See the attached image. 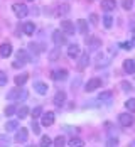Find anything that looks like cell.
Listing matches in <instances>:
<instances>
[{
	"mask_svg": "<svg viewBox=\"0 0 135 147\" xmlns=\"http://www.w3.org/2000/svg\"><path fill=\"white\" fill-rule=\"evenodd\" d=\"M51 78H52L54 81H62V80H66V78H68V71H66V69L52 71V73H51Z\"/></svg>",
	"mask_w": 135,
	"mask_h": 147,
	"instance_id": "ba28073f",
	"label": "cell"
},
{
	"mask_svg": "<svg viewBox=\"0 0 135 147\" xmlns=\"http://www.w3.org/2000/svg\"><path fill=\"white\" fill-rule=\"evenodd\" d=\"M14 112H15V107H14V105H9V107L5 108V115H12Z\"/></svg>",
	"mask_w": 135,
	"mask_h": 147,
	"instance_id": "74e56055",
	"label": "cell"
},
{
	"mask_svg": "<svg viewBox=\"0 0 135 147\" xmlns=\"http://www.w3.org/2000/svg\"><path fill=\"white\" fill-rule=\"evenodd\" d=\"M29 2H32V0H29Z\"/></svg>",
	"mask_w": 135,
	"mask_h": 147,
	"instance_id": "f6af8a7d",
	"label": "cell"
},
{
	"mask_svg": "<svg viewBox=\"0 0 135 147\" xmlns=\"http://www.w3.org/2000/svg\"><path fill=\"white\" fill-rule=\"evenodd\" d=\"M27 96H29L27 90H14V91L7 93V98L14 100V102H24V100H27Z\"/></svg>",
	"mask_w": 135,
	"mask_h": 147,
	"instance_id": "6da1fadb",
	"label": "cell"
},
{
	"mask_svg": "<svg viewBox=\"0 0 135 147\" xmlns=\"http://www.w3.org/2000/svg\"><path fill=\"white\" fill-rule=\"evenodd\" d=\"M52 144H54V146H58V147H62V146H66L68 142H66V139H64V137H56V139L52 140Z\"/></svg>",
	"mask_w": 135,
	"mask_h": 147,
	"instance_id": "83f0119b",
	"label": "cell"
},
{
	"mask_svg": "<svg viewBox=\"0 0 135 147\" xmlns=\"http://www.w3.org/2000/svg\"><path fill=\"white\" fill-rule=\"evenodd\" d=\"M132 5H134V0H123V3H122V7H123L125 10H130Z\"/></svg>",
	"mask_w": 135,
	"mask_h": 147,
	"instance_id": "e575fe53",
	"label": "cell"
},
{
	"mask_svg": "<svg viewBox=\"0 0 135 147\" xmlns=\"http://www.w3.org/2000/svg\"><path fill=\"white\" fill-rule=\"evenodd\" d=\"M64 102H66V93H64V91H58V93L54 95V98H52V103L58 105V107H61Z\"/></svg>",
	"mask_w": 135,
	"mask_h": 147,
	"instance_id": "9a60e30c",
	"label": "cell"
},
{
	"mask_svg": "<svg viewBox=\"0 0 135 147\" xmlns=\"http://www.w3.org/2000/svg\"><path fill=\"white\" fill-rule=\"evenodd\" d=\"M5 129H7L9 132H14V130H19V122H17V120H9V122L5 123Z\"/></svg>",
	"mask_w": 135,
	"mask_h": 147,
	"instance_id": "ffe728a7",
	"label": "cell"
},
{
	"mask_svg": "<svg viewBox=\"0 0 135 147\" xmlns=\"http://www.w3.org/2000/svg\"><path fill=\"white\" fill-rule=\"evenodd\" d=\"M118 122H120L122 127H130V125H134V117L130 113H120L118 115Z\"/></svg>",
	"mask_w": 135,
	"mask_h": 147,
	"instance_id": "3957f363",
	"label": "cell"
},
{
	"mask_svg": "<svg viewBox=\"0 0 135 147\" xmlns=\"http://www.w3.org/2000/svg\"><path fill=\"white\" fill-rule=\"evenodd\" d=\"M29 115V108H27V105H22L19 110H17V117L19 118H26Z\"/></svg>",
	"mask_w": 135,
	"mask_h": 147,
	"instance_id": "603a6c76",
	"label": "cell"
},
{
	"mask_svg": "<svg viewBox=\"0 0 135 147\" xmlns=\"http://www.w3.org/2000/svg\"><path fill=\"white\" fill-rule=\"evenodd\" d=\"M59 58V49H52L51 53H49V61H54V59Z\"/></svg>",
	"mask_w": 135,
	"mask_h": 147,
	"instance_id": "1f68e13d",
	"label": "cell"
},
{
	"mask_svg": "<svg viewBox=\"0 0 135 147\" xmlns=\"http://www.w3.org/2000/svg\"><path fill=\"white\" fill-rule=\"evenodd\" d=\"M132 146H134V147H135V142H132Z\"/></svg>",
	"mask_w": 135,
	"mask_h": 147,
	"instance_id": "ee69618b",
	"label": "cell"
},
{
	"mask_svg": "<svg viewBox=\"0 0 135 147\" xmlns=\"http://www.w3.org/2000/svg\"><path fill=\"white\" fill-rule=\"evenodd\" d=\"M122 90H123V91H132V85H130V83H128V81H122Z\"/></svg>",
	"mask_w": 135,
	"mask_h": 147,
	"instance_id": "d590c367",
	"label": "cell"
},
{
	"mask_svg": "<svg viewBox=\"0 0 135 147\" xmlns=\"http://www.w3.org/2000/svg\"><path fill=\"white\" fill-rule=\"evenodd\" d=\"M123 69L128 74H134L135 73V61L134 59H127V61L123 63Z\"/></svg>",
	"mask_w": 135,
	"mask_h": 147,
	"instance_id": "e0dca14e",
	"label": "cell"
},
{
	"mask_svg": "<svg viewBox=\"0 0 135 147\" xmlns=\"http://www.w3.org/2000/svg\"><path fill=\"white\" fill-rule=\"evenodd\" d=\"M106 146H111V147L118 146V140H117V139H108V140H106Z\"/></svg>",
	"mask_w": 135,
	"mask_h": 147,
	"instance_id": "f35d334b",
	"label": "cell"
},
{
	"mask_svg": "<svg viewBox=\"0 0 135 147\" xmlns=\"http://www.w3.org/2000/svg\"><path fill=\"white\" fill-rule=\"evenodd\" d=\"M41 123L44 127H51L54 123V113L52 112H46L44 115H42V118H41Z\"/></svg>",
	"mask_w": 135,
	"mask_h": 147,
	"instance_id": "8992f818",
	"label": "cell"
},
{
	"mask_svg": "<svg viewBox=\"0 0 135 147\" xmlns=\"http://www.w3.org/2000/svg\"><path fill=\"white\" fill-rule=\"evenodd\" d=\"M61 30L64 34H68V36H73L75 34V24L71 20H62L61 22Z\"/></svg>",
	"mask_w": 135,
	"mask_h": 147,
	"instance_id": "277c9868",
	"label": "cell"
},
{
	"mask_svg": "<svg viewBox=\"0 0 135 147\" xmlns=\"http://www.w3.org/2000/svg\"><path fill=\"white\" fill-rule=\"evenodd\" d=\"M90 20L93 22V24H96V20H98V17H96V14H91V15H90Z\"/></svg>",
	"mask_w": 135,
	"mask_h": 147,
	"instance_id": "b9f144b4",
	"label": "cell"
},
{
	"mask_svg": "<svg viewBox=\"0 0 135 147\" xmlns=\"http://www.w3.org/2000/svg\"><path fill=\"white\" fill-rule=\"evenodd\" d=\"M103 26H105L106 29H110V27L113 26V19H111V15L106 14L105 17H103Z\"/></svg>",
	"mask_w": 135,
	"mask_h": 147,
	"instance_id": "4316f807",
	"label": "cell"
},
{
	"mask_svg": "<svg viewBox=\"0 0 135 147\" xmlns=\"http://www.w3.org/2000/svg\"><path fill=\"white\" fill-rule=\"evenodd\" d=\"M120 47H122V49H125V51H130V47H132V42H122Z\"/></svg>",
	"mask_w": 135,
	"mask_h": 147,
	"instance_id": "ab89813d",
	"label": "cell"
},
{
	"mask_svg": "<svg viewBox=\"0 0 135 147\" xmlns=\"http://www.w3.org/2000/svg\"><path fill=\"white\" fill-rule=\"evenodd\" d=\"M15 54H17V59H19L20 63H24V64H26V63H30V56L26 49H19Z\"/></svg>",
	"mask_w": 135,
	"mask_h": 147,
	"instance_id": "30bf717a",
	"label": "cell"
},
{
	"mask_svg": "<svg viewBox=\"0 0 135 147\" xmlns=\"http://www.w3.org/2000/svg\"><path fill=\"white\" fill-rule=\"evenodd\" d=\"M101 9L105 12H113L117 9V2L115 0H101Z\"/></svg>",
	"mask_w": 135,
	"mask_h": 147,
	"instance_id": "52a82bcc",
	"label": "cell"
},
{
	"mask_svg": "<svg viewBox=\"0 0 135 147\" xmlns=\"http://www.w3.org/2000/svg\"><path fill=\"white\" fill-rule=\"evenodd\" d=\"M12 66H14V68H17V69H20V68H22V66H24V63H20V61H19V59H15L14 63H12Z\"/></svg>",
	"mask_w": 135,
	"mask_h": 147,
	"instance_id": "60d3db41",
	"label": "cell"
},
{
	"mask_svg": "<svg viewBox=\"0 0 135 147\" xmlns=\"http://www.w3.org/2000/svg\"><path fill=\"white\" fill-rule=\"evenodd\" d=\"M78 30L81 34H88V24H86V20H83V19L78 20Z\"/></svg>",
	"mask_w": 135,
	"mask_h": 147,
	"instance_id": "7402d4cb",
	"label": "cell"
},
{
	"mask_svg": "<svg viewBox=\"0 0 135 147\" xmlns=\"http://www.w3.org/2000/svg\"><path fill=\"white\" fill-rule=\"evenodd\" d=\"M52 41H54L56 44H64V42H66V37H64L62 30H54V32H52Z\"/></svg>",
	"mask_w": 135,
	"mask_h": 147,
	"instance_id": "4fadbf2b",
	"label": "cell"
},
{
	"mask_svg": "<svg viewBox=\"0 0 135 147\" xmlns=\"http://www.w3.org/2000/svg\"><path fill=\"white\" fill-rule=\"evenodd\" d=\"M27 80H29V76H27V74H19V76L15 78V83H17L19 86H22L24 83H27Z\"/></svg>",
	"mask_w": 135,
	"mask_h": 147,
	"instance_id": "484cf974",
	"label": "cell"
},
{
	"mask_svg": "<svg viewBox=\"0 0 135 147\" xmlns=\"http://www.w3.org/2000/svg\"><path fill=\"white\" fill-rule=\"evenodd\" d=\"M111 91H103V93H100L98 95V102H110L111 100Z\"/></svg>",
	"mask_w": 135,
	"mask_h": 147,
	"instance_id": "cb8c5ba5",
	"label": "cell"
},
{
	"mask_svg": "<svg viewBox=\"0 0 135 147\" xmlns=\"http://www.w3.org/2000/svg\"><path fill=\"white\" fill-rule=\"evenodd\" d=\"M32 132L37 134V135L41 134V127H39V123H37V120H36V118H34V122H32Z\"/></svg>",
	"mask_w": 135,
	"mask_h": 147,
	"instance_id": "836d02e7",
	"label": "cell"
},
{
	"mask_svg": "<svg viewBox=\"0 0 135 147\" xmlns=\"http://www.w3.org/2000/svg\"><path fill=\"white\" fill-rule=\"evenodd\" d=\"M41 115H42V108H41V107H36V108L32 110V117H34V118H39Z\"/></svg>",
	"mask_w": 135,
	"mask_h": 147,
	"instance_id": "d6a6232c",
	"label": "cell"
},
{
	"mask_svg": "<svg viewBox=\"0 0 135 147\" xmlns=\"http://www.w3.org/2000/svg\"><path fill=\"white\" fill-rule=\"evenodd\" d=\"M29 49L34 53V54H39V53H42V51H44V46H42V44H37V42H30Z\"/></svg>",
	"mask_w": 135,
	"mask_h": 147,
	"instance_id": "d6986e66",
	"label": "cell"
},
{
	"mask_svg": "<svg viewBox=\"0 0 135 147\" xmlns=\"http://www.w3.org/2000/svg\"><path fill=\"white\" fill-rule=\"evenodd\" d=\"M88 64H90V54H88V53H83L81 58H79V63H78V68H79V69H85Z\"/></svg>",
	"mask_w": 135,
	"mask_h": 147,
	"instance_id": "2e32d148",
	"label": "cell"
},
{
	"mask_svg": "<svg viewBox=\"0 0 135 147\" xmlns=\"http://www.w3.org/2000/svg\"><path fill=\"white\" fill-rule=\"evenodd\" d=\"M130 42H132V46H135V36H132V41Z\"/></svg>",
	"mask_w": 135,
	"mask_h": 147,
	"instance_id": "7bdbcfd3",
	"label": "cell"
},
{
	"mask_svg": "<svg viewBox=\"0 0 135 147\" xmlns=\"http://www.w3.org/2000/svg\"><path fill=\"white\" fill-rule=\"evenodd\" d=\"M79 54H81V49H79L78 44H69L68 46V56H69V58L75 59V58H78Z\"/></svg>",
	"mask_w": 135,
	"mask_h": 147,
	"instance_id": "9c48e42d",
	"label": "cell"
},
{
	"mask_svg": "<svg viewBox=\"0 0 135 147\" xmlns=\"http://www.w3.org/2000/svg\"><path fill=\"white\" fill-rule=\"evenodd\" d=\"M100 86H101V80H100V78H91L90 81L86 83L85 90H86V91H95V90H98Z\"/></svg>",
	"mask_w": 135,
	"mask_h": 147,
	"instance_id": "5b68a950",
	"label": "cell"
},
{
	"mask_svg": "<svg viewBox=\"0 0 135 147\" xmlns=\"http://www.w3.org/2000/svg\"><path fill=\"white\" fill-rule=\"evenodd\" d=\"M68 146L69 147H81L83 146V140H81V139H71V140L68 142Z\"/></svg>",
	"mask_w": 135,
	"mask_h": 147,
	"instance_id": "4dcf8cb0",
	"label": "cell"
},
{
	"mask_svg": "<svg viewBox=\"0 0 135 147\" xmlns=\"http://www.w3.org/2000/svg\"><path fill=\"white\" fill-rule=\"evenodd\" d=\"M88 46H90V49H100L101 47V41L98 37H91V39H88Z\"/></svg>",
	"mask_w": 135,
	"mask_h": 147,
	"instance_id": "ac0fdd59",
	"label": "cell"
},
{
	"mask_svg": "<svg viewBox=\"0 0 135 147\" xmlns=\"http://www.w3.org/2000/svg\"><path fill=\"white\" fill-rule=\"evenodd\" d=\"M66 12H69V7H68V5H64V3H61L59 7H58V10H56V14H58V15H64Z\"/></svg>",
	"mask_w": 135,
	"mask_h": 147,
	"instance_id": "f1b7e54d",
	"label": "cell"
},
{
	"mask_svg": "<svg viewBox=\"0 0 135 147\" xmlns=\"http://www.w3.org/2000/svg\"><path fill=\"white\" fill-rule=\"evenodd\" d=\"M41 146L42 147H49V146H52V140L47 137V135H42L41 137Z\"/></svg>",
	"mask_w": 135,
	"mask_h": 147,
	"instance_id": "f546056e",
	"label": "cell"
},
{
	"mask_svg": "<svg viewBox=\"0 0 135 147\" xmlns=\"http://www.w3.org/2000/svg\"><path fill=\"white\" fill-rule=\"evenodd\" d=\"M34 24L32 22H24V26H22V30H24V34H27V36H30V34H34Z\"/></svg>",
	"mask_w": 135,
	"mask_h": 147,
	"instance_id": "44dd1931",
	"label": "cell"
},
{
	"mask_svg": "<svg viewBox=\"0 0 135 147\" xmlns=\"http://www.w3.org/2000/svg\"><path fill=\"white\" fill-rule=\"evenodd\" d=\"M15 139H17L19 142H27V139H29V132H27V129H20V127H19Z\"/></svg>",
	"mask_w": 135,
	"mask_h": 147,
	"instance_id": "7c38bea8",
	"label": "cell"
},
{
	"mask_svg": "<svg viewBox=\"0 0 135 147\" xmlns=\"http://www.w3.org/2000/svg\"><path fill=\"white\" fill-rule=\"evenodd\" d=\"M5 85H7V74L0 71V86H5Z\"/></svg>",
	"mask_w": 135,
	"mask_h": 147,
	"instance_id": "8d00e7d4",
	"label": "cell"
},
{
	"mask_svg": "<svg viewBox=\"0 0 135 147\" xmlns=\"http://www.w3.org/2000/svg\"><path fill=\"white\" fill-rule=\"evenodd\" d=\"M34 90L39 95H46L47 93V85H46L44 81H34Z\"/></svg>",
	"mask_w": 135,
	"mask_h": 147,
	"instance_id": "5bb4252c",
	"label": "cell"
},
{
	"mask_svg": "<svg viewBox=\"0 0 135 147\" xmlns=\"http://www.w3.org/2000/svg\"><path fill=\"white\" fill-rule=\"evenodd\" d=\"M12 10H14V14L19 17V19H24V17H27L29 14V9H27V5H24V3H14L12 5Z\"/></svg>",
	"mask_w": 135,
	"mask_h": 147,
	"instance_id": "7a4b0ae2",
	"label": "cell"
},
{
	"mask_svg": "<svg viewBox=\"0 0 135 147\" xmlns=\"http://www.w3.org/2000/svg\"><path fill=\"white\" fill-rule=\"evenodd\" d=\"M12 54V46L9 44V42H3V44L0 46V56L2 58H9Z\"/></svg>",
	"mask_w": 135,
	"mask_h": 147,
	"instance_id": "8fae6325",
	"label": "cell"
},
{
	"mask_svg": "<svg viewBox=\"0 0 135 147\" xmlns=\"http://www.w3.org/2000/svg\"><path fill=\"white\" fill-rule=\"evenodd\" d=\"M125 108H127L130 113H135V98H130V100H127V103H125Z\"/></svg>",
	"mask_w": 135,
	"mask_h": 147,
	"instance_id": "d4e9b609",
	"label": "cell"
}]
</instances>
